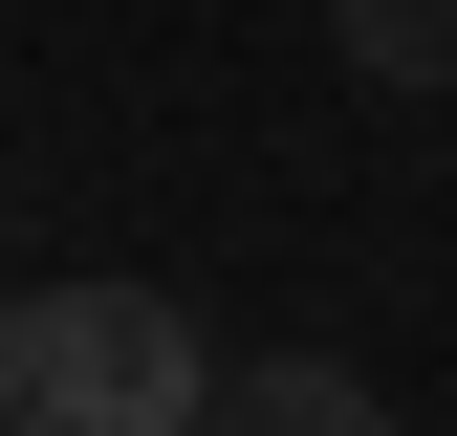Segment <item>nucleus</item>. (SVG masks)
<instances>
[{
	"label": "nucleus",
	"instance_id": "f257e3e1",
	"mask_svg": "<svg viewBox=\"0 0 457 436\" xmlns=\"http://www.w3.org/2000/svg\"><path fill=\"white\" fill-rule=\"evenodd\" d=\"M0 436H218V349L175 284H22L0 327Z\"/></svg>",
	"mask_w": 457,
	"mask_h": 436
},
{
	"label": "nucleus",
	"instance_id": "f03ea898",
	"mask_svg": "<svg viewBox=\"0 0 457 436\" xmlns=\"http://www.w3.org/2000/svg\"><path fill=\"white\" fill-rule=\"evenodd\" d=\"M218 436H392V393L327 349H262V371H218Z\"/></svg>",
	"mask_w": 457,
	"mask_h": 436
},
{
	"label": "nucleus",
	"instance_id": "7ed1b4c3",
	"mask_svg": "<svg viewBox=\"0 0 457 436\" xmlns=\"http://www.w3.org/2000/svg\"><path fill=\"white\" fill-rule=\"evenodd\" d=\"M327 66L349 88H457V0H327Z\"/></svg>",
	"mask_w": 457,
	"mask_h": 436
}]
</instances>
